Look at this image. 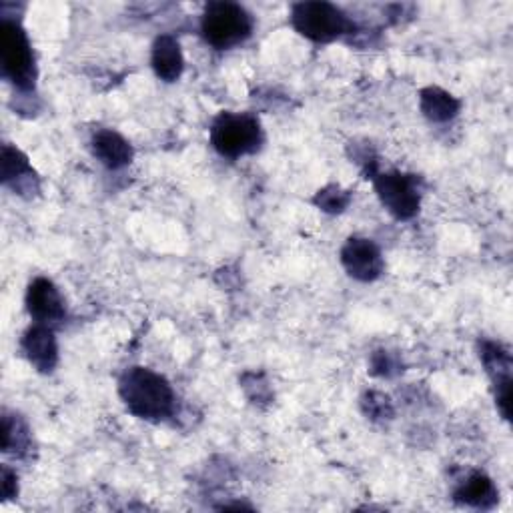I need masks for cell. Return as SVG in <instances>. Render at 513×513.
<instances>
[{
  "label": "cell",
  "mask_w": 513,
  "mask_h": 513,
  "mask_svg": "<svg viewBox=\"0 0 513 513\" xmlns=\"http://www.w3.org/2000/svg\"><path fill=\"white\" fill-rule=\"evenodd\" d=\"M93 153L109 169H121L133 159V149L129 141H125L115 131L97 133L93 139Z\"/></svg>",
  "instance_id": "10"
},
{
  "label": "cell",
  "mask_w": 513,
  "mask_h": 513,
  "mask_svg": "<svg viewBox=\"0 0 513 513\" xmlns=\"http://www.w3.org/2000/svg\"><path fill=\"white\" fill-rule=\"evenodd\" d=\"M393 361L389 359V353L387 351H377L375 357H373V373L377 375H391V369H393Z\"/></svg>",
  "instance_id": "16"
},
{
  "label": "cell",
  "mask_w": 513,
  "mask_h": 513,
  "mask_svg": "<svg viewBox=\"0 0 513 513\" xmlns=\"http://www.w3.org/2000/svg\"><path fill=\"white\" fill-rule=\"evenodd\" d=\"M17 491H19L17 475L9 467H3V497L11 499L17 495Z\"/></svg>",
  "instance_id": "17"
},
{
  "label": "cell",
  "mask_w": 513,
  "mask_h": 513,
  "mask_svg": "<svg viewBox=\"0 0 513 513\" xmlns=\"http://www.w3.org/2000/svg\"><path fill=\"white\" fill-rule=\"evenodd\" d=\"M421 111L429 121L445 123L457 115L459 101L437 87H429L421 91Z\"/></svg>",
  "instance_id": "13"
},
{
  "label": "cell",
  "mask_w": 513,
  "mask_h": 513,
  "mask_svg": "<svg viewBox=\"0 0 513 513\" xmlns=\"http://www.w3.org/2000/svg\"><path fill=\"white\" fill-rule=\"evenodd\" d=\"M315 203L327 213H341L349 205V193H345L339 187H327L319 191Z\"/></svg>",
  "instance_id": "15"
},
{
  "label": "cell",
  "mask_w": 513,
  "mask_h": 513,
  "mask_svg": "<svg viewBox=\"0 0 513 513\" xmlns=\"http://www.w3.org/2000/svg\"><path fill=\"white\" fill-rule=\"evenodd\" d=\"M0 55H3L5 75L19 89L35 87V55L25 31L17 23L3 21V27H0Z\"/></svg>",
  "instance_id": "5"
},
{
  "label": "cell",
  "mask_w": 513,
  "mask_h": 513,
  "mask_svg": "<svg viewBox=\"0 0 513 513\" xmlns=\"http://www.w3.org/2000/svg\"><path fill=\"white\" fill-rule=\"evenodd\" d=\"M25 173H31L27 157L13 147H5L3 149V179L9 183Z\"/></svg>",
  "instance_id": "14"
},
{
  "label": "cell",
  "mask_w": 513,
  "mask_h": 513,
  "mask_svg": "<svg viewBox=\"0 0 513 513\" xmlns=\"http://www.w3.org/2000/svg\"><path fill=\"white\" fill-rule=\"evenodd\" d=\"M201 31L205 41L215 49H231L249 39L253 19L235 3H211L203 13Z\"/></svg>",
  "instance_id": "2"
},
{
  "label": "cell",
  "mask_w": 513,
  "mask_h": 513,
  "mask_svg": "<svg viewBox=\"0 0 513 513\" xmlns=\"http://www.w3.org/2000/svg\"><path fill=\"white\" fill-rule=\"evenodd\" d=\"M375 191L389 213L397 219H411L419 211L417 183L409 175L385 173L375 177Z\"/></svg>",
  "instance_id": "6"
},
{
  "label": "cell",
  "mask_w": 513,
  "mask_h": 513,
  "mask_svg": "<svg viewBox=\"0 0 513 513\" xmlns=\"http://www.w3.org/2000/svg\"><path fill=\"white\" fill-rule=\"evenodd\" d=\"M119 393L129 411L141 419L161 421L175 409V393L169 381L145 367L129 369L121 377Z\"/></svg>",
  "instance_id": "1"
},
{
  "label": "cell",
  "mask_w": 513,
  "mask_h": 513,
  "mask_svg": "<svg viewBox=\"0 0 513 513\" xmlns=\"http://www.w3.org/2000/svg\"><path fill=\"white\" fill-rule=\"evenodd\" d=\"M291 23L305 39L331 43L353 29L351 21L329 3H299L291 11Z\"/></svg>",
  "instance_id": "3"
},
{
  "label": "cell",
  "mask_w": 513,
  "mask_h": 513,
  "mask_svg": "<svg viewBox=\"0 0 513 513\" xmlns=\"http://www.w3.org/2000/svg\"><path fill=\"white\" fill-rule=\"evenodd\" d=\"M183 65L185 61L179 43L169 35L159 37L153 47V69L157 77L167 83H173L181 77Z\"/></svg>",
  "instance_id": "11"
},
{
  "label": "cell",
  "mask_w": 513,
  "mask_h": 513,
  "mask_svg": "<svg viewBox=\"0 0 513 513\" xmlns=\"http://www.w3.org/2000/svg\"><path fill=\"white\" fill-rule=\"evenodd\" d=\"M341 263L345 271L359 281H373L383 271V259L377 245L369 239L351 237L341 249Z\"/></svg>",
  "instance_id": "7"
},
{
  "label": "cell",
  "mask_w": 513,
  "mask_h": 513,
  "mask_svg": "<svg viewBox=\"0 0 513 513\" xmlns=\"http://www.w3.org/2000/svg\"><path fill=\"white\" fill-rule=\"evenodd\" d=\"M213 147L229 159L255 153L261 145V127L251 115L223 113L211 129Z\"/></svg>",
  "instance_id": "4"
},
{
  "label": "cell",
  "mask_w": 513,
  "mask_h": 513,
  "mask_svg": "<svg viewBox=\"0 0 513 513\" xmlns=\"http://www.w3.org/2000/svg\"><path fill=\"white\" fill-rule=\"evenodd\" d=\"M455 497L457 501L473 507H489L497 501V491L487 475L473 473L457 487Z\"/></svg>",
  "instance_id": "12"
},
{
  "label": "cell",
  "mask_w": 513,
  "mask_h": 513,
  "mask_svg": "<svg viewBox=\"0 0 513 513\" xmlns=\"http://www.w3.org/2000/svg\"><path fill=\"white\" fill-rule=\"evenodd\" d=\"M29 313L39 323H55L65 317V303L59 289L49 279H35L27 293Z\"/></svg>",
  "instance_id": "8"
},
{
  "label": "cell",
  "mask_w": 513,
  "mask_h": 513,
  "mask_svg": "<svg viewBox=\"0 0 513 513\" xmlns=\"http://www.w3.org/2000/svg\"><path fill=\"white\" fill-rule=\"evenodd\" d=\"M23 349H25L27 357L31 359V363L39 371L49 373V371L55 369V365L59 361V349H57L55 333L45 325H37V327L27 331V335L23 339Z\"/></svg>",
  "instance_id": "9"
}]
</instances>
